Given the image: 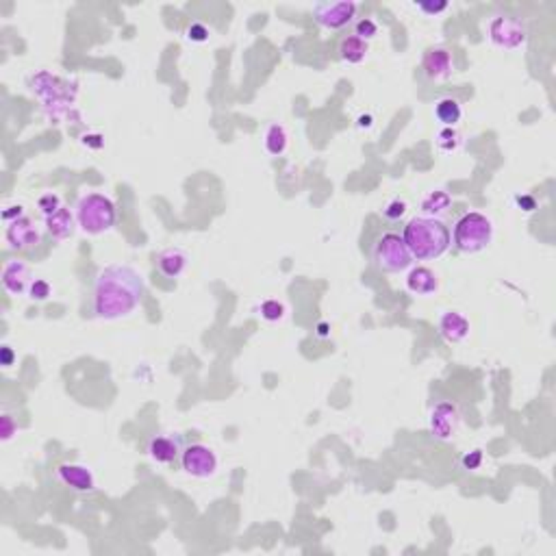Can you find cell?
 <instances>
[{
  "label": "cell",
  "mask_w": 556,
  "mask_h": 556,
  "mask_svg": "<svg viewBox=\"0 0 556 556\" xmlns=\"http://www.w3.org/2000/svg\"><path fill=\"white\" fill-rule=\"evenodd\" d=\"M144 298V278L128 266L105 268L94 283V313L100 320H117L133 313Z\"/></svg>",
  "instance_id": "cell-1"
},
{
  "label": "cell",
  "mask_w": 556,
  "mask_h": 556,
  "mask_svg": "<svg viewBox=\"0 0 556 556\" xmlns=\"http://www.w3.org/2000/svg\"><path fill=\"white\" fill-rule=\"evenodd\" d=\"M409 252L417 261H429L441 256L452 241L450 229L437 218H413L404 226L402 235Z\"/></svg>",
  "instance_id": "cell-2"
},
{
  "label": "cell",
  "mask_w": 556,
  "mask_h": 556,
  "mask_svg": "<svg viewBox=\"0 0 556 556\" xmlns=\"http://www.w3.org/2000/svg\"><path fill=\"white\" fill-rule=\"evenodd\" d=\"M115 204L103 194H88L76 204V224L88 235H103L115 226Z\"/></svg>",
  "instance_id": "cell-3"
},
{
  "label": "cell",
  "mask_w": 556,
  "mask_h": 556,
  "mask_svg": "<svg viewBox=\"0 0 556 556\" xmlns=\"http://www.w3.org/2000/svg\"><path fill=\"white\" fill-rule=\"evenodd\" d=\"M491 237H493L491 220L483 216V213H465L454 226V243L465 254L485 250L491 243Z\"/></svg>",
  "instance_id": "cell-4"
},
{
  "label": "cell",
  "mask_w": 556,
  "mask_h": 556,
  "mask_svg": "<svg viewBox=\"0 0 556 556\" xmlns=\"http://www.w3.org/2000/svg\"><path fill=\"white\" fill-rule=\"evenodd\" d=\"M374 261L376 268L380 272H387V274H398L404 272L411 263H413V256L404 243V239L398 233H384L376 246H374Z\"/></svg>",
  "instance_id": "cell-5"
},
{
  "label": "cell",
  "mask_w": 556,
  "mask_h": 556,
  "mask_svg": "<svg viewBox=\"0 0 556 556\" xmlns=\"http://www.w3.org/2000/svg\"><path fill=\"white\" fill-rule=\"evenodd\" d=\"M489 37L498 48L515 51L526 44L528 26L518 16H498L489 24Z\"/></svg>",
  "instance_id": "cell-6"
},
{
  "label": "cell",
  "mask_w": 556,
  "mask_h": 556,
  "mask_svg": "<svg viewBox=\"0 0 556 556\" xmlns=\"http://www.w3.org/2000/svg\"><path fill=\"white\" fill-rule=\"evenodd\" d=\"M185 474L194 476V478H211L218 469V456L211 448L202 446V444H192L185 448L183 456H181Z\"/></svg>",
  "instance_id": "cell-7"
},
{
  "label": "cell",
  "mask_w": 556,
  "mask_h": 556,
  "mask_svg": "<svg viewBox=\"0 0 556 556\" xmlns=\"http://www.w3.org/2000/svg\"><path fill=\"white\" fill-rule=\"evenodd\" d=\"M185 437L179 435V433H159L154 437H150L148 441V456L154 461V463H161V465H169L174 463L177 458L183 456L185 452Z\"/></svg>",
  "instance_id": "cell-8"
},
{
  "label": "cell",
  "mask_w": 556,
  "mask_h": 556,
  "mask_svg": "<svg viewBox=\"0 0 556 556\" xmlns=\"http://www.w3.org/2000/svg\"><path fill=\"white\" fill-rule=\"evenodd\" d=\"M315 22L324 28L339 31L348 26L355 16H357V5L355 3H320L313 7Z\"/></svg>",
  "instance_id": "cell-9"
},
{
  "label": "cell",
  "mask_w": 556,
  "mask_h": 556,
  "mask_svg": "<svg viewBox=\"0 0 556 556\" xmlns=\"http://www.w3.org/2000/svg\"><path fill=\"white\" fill-rule=\"evenodd\" d=\"M458 409L452 402H439L431 413V433L437 439H450L458 429Z\"/></svg>",
  "instance_id": "cell-10"
},
{
  "label": "cell",
  "mask_w": 556,
  "mask_h": 556,
  "mask_svg": "<svg viewBox=\"0 0 556 556\" xmlns=\"http://www.w3.org/2000/svg\"><path fill=\"white\" fill-rule=\"evenodd\" d=\"M57 476L63 485H68L70 489L80 491V493H92L96 489V478L92 474V469L85 465L63 463L57 469Z\"/></svg>",
  "instance_id": "cell-11"
},
{
  "label": "cell",
  "mask_w": 556,
  "mask_h": 556,
  "mask_svg": "<svg viewBox=\"0 0 556 556\" xmlns=\"http://www.w3.org/2000/svg\"><path fill=\"white\" fill-rule=\"evenodd\" d=\"M31 270L22 261H9L3 270V287L11 295H24L31 289Z\"/></svg>",
  "instance_id": "cell-12"
},
{
  "label": "cell",
  "mask_w": 556,
  "mask_h": 556,
  "mask_svg": "<svg viewBox=\"0 0 556 556\" xmlns=\"http://www.w3.org/2000/svg\"><path fill=\"white\" fill-rule=\"evenodd\" d=\"M7 241L14 250H26L39 243V233L35 231V226L31 224L28 218H18L14 222H9L7 226Z\"/></svg>",
  "instance_id": "cell-13"
},
{
  "label": "cell",
  "mask_w": 556,
  "mask_h": 556,
  "mask_svg": "<svg viewBox=\"0 0 556 556\" xmlns=\"http://www.w3.org/2000/svg\"><path fill=\"white\" fill-rule=\"evenodd\" d=\"M424 72L429 78L444 80L454 72V61L452 55L446 48H431L424 55Z\"/></svg>",
  "instance_id": "cell-14"
},
{
  "label": "cell",
  "mask_w": 556,
  "mask_h": 556,
  "mask_svg": "<svg viewBox=\"0 0 556 556\" xmlns=\"http://www.w3.org/2000/svg\"><path fill=\"white\" fill-rule=\"evenodd\" d=\"M157 268L165 278H179L187 268V254L179 248H167L157 254Z\"/></svg>",
  "instance_id": "cell-15"
},
{
  "label": "cell",
  "mask_w": 556,
  "mask_h": 556,
  "mask_svg": "<svg viewBox=\"0 0 556 556\" xmlns=\"http://www.w3.org/2000/svg\"><path fill=\"white\" fill-rule=\"evenodd\" d=\"M439 332L444 335L446 341H450V344H458V341H463L469 335V322L461 313L448 311L439 320Z\"/></svg>",
  "instance_id": "cell-16"
},
{
  "label": "cell",
  "mask_w": 556,
  "mask_h": 556,
  "mask_svg": "<svg viewBox=\"0 0 556 556\" xmlns=\"http://www.w3.org/2000/svg\"><path fill=\"white\" fill-rule=\"evenodd\" d=\"M406 287H409V291L415 293V295H431V293L437 291L439 283H437V276H435L433 270H429V268H415V270H411V274H409V278H406Z\"/></svg>",
  "instance_id": "cell-17"
},
{
  "label": "cell",
  "mask_w": 556,
  "mask_h": 556,
  "mask_svg": "<svg viewBox=\"0 0 556 556\" xmlns=\"http://www.w3.org/2000/svg\"><path fill=\"white\" fill-rule=\"evenodd\" d=\"M46 226H48V233L57 239H68L72 233H74V226H76V220L74 216L70 213V209L61 206L57 213H53V216L46 218Z\"/></svg>",
  "instance_id": "cell-18"
},
{
  "label": "cell",
  "mask_w": 556,
  "mask_h": 556,
  "mask_svg": "<svg viewBox=\"0 0 556 556\" xmlns=\"http://www.w3.org/2000/svg\"><path fill=\"white\" fill-rule=\"evenodd\" d=\"M367 55V41L359 39L357 35H348L341 39L339 46V57L348 63H361Z\"/></svg>",
  "instance_id": "cell-19"
},
{
  "label": "cell",
  "mask_w": 556,
  "mask_h": 556,
  "mask_svg": "<svg viewBox=\"0 0 556 556\" xmlns=\"http://www.w3.org/2000/svg\"><path fill=\"white\" fill-rule=\"evenodd\" d=\"M450 204H452V198L446 192H431L429 196L421 200V211L426 213V216L437 218V216H444V213H448Z\"/></svg>",
  "instance_id": "cell-20"
},
{
  "label": "cell",
  "mask_w": 556,
  "mask_h": 556,
  "mask_svg": "<svg viewBox=\"0 0 556 556\" xmlns=\"http://www.w3.org/2000/svg\"><path fill=\"white\" fill-rule=\"evenodd\" d=\"M435 115L441 124H446L448 128L456 126L461 120V105L454 98H441L435 107Z\"/></svg>",
  "instance_id": "cell-21"
},
{
  "label": "cell",
  "mask_w": 556,
  "mask_h": 556,
  "mask_svg": "<svg viewBox=\"0 0 556 556\" xmlns=\"http://www.w3.org/2000/svg\"><path fill=\"white\" fill-rule=\"evenodd\" d=\"M266 148H268V152L274 154V157H278V154L285 152V148H287V133H285L283 126H278V124L270 126V131H268V135H266Z\"/></svg>",
  "instance_id": "cell-22"
},
{
  "label": "cell",
  "mask_w": 556,
  "mask_h": 556,
  "mask_svg": "<svg viewBox=\"0 0 556 556\" xmlns=\"http://www.w3.org/2000/svg\"><path fill=\"white\" fill-rule=\"evenodd\" d=\"M37 206H39L41 213H44V218H48V216H53V213H57L63 204H61V198L57 194H44L39 198Z\"/></svg>",
  "instance_id": "cell-23"
},
{
  "label": "cell",
  "mask_w": 556,
  "mask_h": 556,
  "mask_svg": "<svg viewBox=\"0 0 556 556\" xmlns=\"http://www.w3.org/2000/svg\"><path fill=\"white\" fill-rule=\"evenodd\" d=\"M437 144H439V148H441V150H446V152H452V150H456V148H458V144H461V137H458V133H456V131H452V128H446V131H441V133H439V137H437Z\"/></svg>",
  "instance_id": "cell-24"
},
{
  "label": "cell",
  "mask_w": 556,
  "mask_h": 556,
  "mask_svg": "<svg viewBox=\"0 0 556 556\" xmlns=\"http://www.w3.org/2000/svg\"><path fill=\"white\" fill-rule=\"evenodd\" d=\"M376 33H378V26H376V22L369 20V18L359 20L357 26H355V35H357L359 39H363V41H369L372 37H376Z\"/></svg>",
  "instance_id": "cell-25"
},
{
  "label": "cell",
  "mask_w": 556,
  "mask_h": 556,
  "mask_svg": "<svg viewBox=\"0 0 556 556\" xmlns=\"http://www.w3.org/2000/svg\"><path fill=\"white\" fill-rule=\"evenodd\" d=\"M382 213H384V218H387V220L396 222V220L404 218V213H406V202H404V200H392L387 206L382 209Z\"/></svg>",
  "instance_id": "cell-26"
},
{
  "label": "cell",
  "mask_w": 556,
  "mask_h": 556,
  "mask_svg": "<svg viewBox=\"0 0 556 556\" xmlns=\"http://www.w3.org/2000/svg\"><path fill=\"white\" fill-rule=\"evenodd\" d=\"M283 305L280 303H276V300H268V303H263L261 305V315L268 320V322H276V320H280L283 318Z\"/></svg>",
  "instance_id": "cell-27"
},
{
  "label": "cell",
  "mask_w": 556,
  "mask_h": 556,
  "mask_svg": "<svg viewBox=\"0 0 556 556\" xmlns=\"http://www.w3.org/2000/svg\"><path fill=\"white\" fill-rule=\"evenodd\" d=\"M28 295L33 298V300H46V298L51 295V285L46 280H33L31 289H28Z\"/></svg>",
  "instance_id": "cell-28"
},
{
  "label": "cell",
  "mask_w": 556,
  "mask_h": 556,
  "mask_svg": "<svg viewBox=\"0 0 556 556\" xmlns=\"http://www.w3.org/2000/svg\"><path fill=\"white\" fill-rule=\"evenodd\" d=\"M187 37H189L192 41H198V44H202V41L209 39V31H206L204 24H192V26L187 28Z\"/></svg>",
  "instance_id": "cell-29"
},
{
  "label": "cell",
  "mask_w": 556,
  "mask_h": 556,
  "mask_svg": "<svg viewBox=\"0 0 556 556\" xmlns=\"http://www.w3.org/2000/svg\"><path fill=\"white\" fill-rule=\"evenodd\" d=\"M415 7L419 11H424L426 16H437V14L448 9V3H444V0H441V3H417Z\"/></svg>",
  "instance_id": "cell-30"
},
{
  "label": "cell",
  "mask_w": 556,
  "mask_h": 556,
  "mask_svg": "<svg viewBox=\"0 0 556 556\" xmlns=\"http://www.w3.org/2000/svg\"><path fill=\"white\" fill-rule=\"evenodd\" d=\"M481 463H483V452L481 450H474V452H469V454L463 456V467L465 469H478Z\"/></svg>",
  "instance_id": "cell-31"
},
{
  "label": "cell",
  "mask_w": 556,
  "mask_h": 556,
  "mask_svg": "<svg viewBox=\"0 0 556 556\" xmlns=\"http://www.w3.org/2000/svg\"><path fill=\"white\" fill-rule=\"evenodd\" d=\"M18 431V426L14 424V417L11 415H3V431H0V435H3V441H9Z\"/></svg>",
  "instance_id": "cell-32"
},
{
  "label": "cell",
  "mask_w": 556,
  "mask_h": 556,
  "mask_svg": "<svg viewBox=\"0 0 556 556\" xmlns=\"http://www.w3.org/2000/svg\"><path fill=\"white\" fill-rule=\"evenodd\" d=\"M24 216V211H22V206H9V209H5L3 211V218H5V222L9 224V222H14V218L18 220V218H22Z\"/></svg>",
  "instance_id": "cell-33"
},
{
  "label": "cell",
  "mask_w": 556,
  "mask_h": 556,
  "mask_svg": "<svg viewBox=\"0 0 556 556\" xmlns=\"http://www.w3.org/2000/svg\"><path fill=\"white\" fill-rule=\"evenodd\" d=\"M0 357H3V365L5 367H9L14 363V359H16V355H14V350L9 346H5L3 350H0Z\"/></svg>",
  "instance_id": "cell-34"
},
{
  "label": "cell",
  "mask_w": 556,
  "mask_h": 556,
  "mask_svg": "<svg viewBox=\"0 0 556 556\" xmlns=\"http://www.w3.org/2000/svg\"><path fill=\"white\" fill-rule=\"evenodd\" d=\"M518 202H520V206H524V211H533V209H535V200H533V198H528V196H524V198H518Z\"/></svg>",
  "instance_id": "cell-35"
},
{
  "label": "cell",
  "mask_w": 556,
  "mask_h": 556,
  "mask_svg": "<svg viewBox=\"0 0 556 556\" xmlns=\"http://www.w3.org/2000/svg\"><path fill=\"white\" fill-rule=\"evenodd\" d=\"M359 126H361V128H363V126L369 128V126H372V117H369V115H361V117H359Z\"/></svg>",
  "instance_id": "cell-36"
},
{
  "label": "cell",
  "mask_w": 556,
  "mask_h": 556,
  "mask_svg": "<svg viewBox=\"0 0 556 556\" xmlns=\"http://www.w3.org/2000/svg\"><path fill=\"white\" fill-rule=\"evenodd\" d=\"M326 335V324H320V337H324Z\"/></svg>",
  "instance_id": "cell-37"
}]
</instances>
